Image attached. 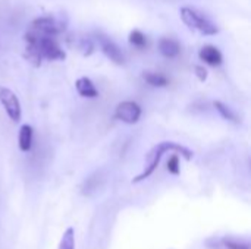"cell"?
<instances>
[{
  "instance_id": "6da1fadb",
  "label": "cell",
  "mask_w": 251,
  "mask_h": 249,
  "mask_svg": "<svg viewBox=\"0 0 251 249\" xmlns=\"http://www.w3.org/2000/svg\"><path fill=\"white\" fill-rule=\"evenodd\" d=\"M169 151L181 154L187 161H190L194 157V153L191 150H188L187 147H184L181 144H176V142H172V141H162V142H159L157 145H154L150 150V153L147 154V166H146V169L143 170V173H140L138 176H135L132 179V183H140V182L146 181L147 178H150L154 173L156 167L159 166L163 154H166Z\"/></svg>"
},
{
  "instance_id": "7a4b0ae2",
  "label": "cell",
  "mask_w": 251,
  "mask_h": 249,
  "mask_svg": "<svg viewBox=\"0 0 251 249\" xmlns=\"http://www.w3.org/2000/svg\"><path fill=\"white\" fill-rule=\"evenodd\" d=\"M26 40V47L32 48L41 59H49V60H63L65 59V51L59 47L56 40L53 37H46V35H38L34 32H28L25 35Z\"/></svg>"
},
{
  "instance_id": "3957f363",
  "label": "cell",
  "mask_w": 251,
  "mask_h": 249,
  "mask_svg": "<svg viewBox=\"0 0 251 249\" xmlns=\"http://www.w3.org/2000/svg\"><path fill=\"white\" fill-rule=\"evenodd\" d=\"M181 18L188 28L197 29L199 32H201L204 35H215L219 32L218 26L210 19H207L206 16L199 13L193 7H188V6L182 7L181 9Z\"/></svg>"
},
{
  "instance_id": "277c9868",
  "label": "cell",
  "mask_w": 251,
  "mask_h": 249,
  "mask_svg": "<svg viewBox=\"0 0 251 249\" xmlns=\"http://www.w3.org/2000/svg\"><path fill=\"white\" fill-rule=\"evenodd\" d=\"M0 104L3 106L6 114L9 116L12 122L16 123L22 119V107H21L19 98L12 90L6 87H0Z\"/></svg>"
},
{
  "instance_id": "5b68a950",
  "label": "cell",
  "mask_w": 251,
  "mask_h": 249,
  "mask_svg": "<svg viewBox=\"0 0 251 249\" xmlns=\"http://www.w3.org/2000/svg\"><path fill=\"white\" fill-rule=\"evenodd\" d=\"M63 29H65V25H62V22L56 21L51 16H44V18L34 19V22L31 23L29 32H34L38 35H46V37H53V35L62 32Z\"/></svg>"
},
{
  "instance_id": "8992f818",
  "label": "cell",
  "mask_w": 251,
  "mask_h": 249,
  "mask_svg": "<svg viewBox=\"0 0 251 249\" xmlns=\"http://www.w3.org/2000/svg\"><path fill=\"white\" fill-rule=\"evenodd\" d=\"M141 107L135 101H122L116 106L115 110V117L126 125H134L140 120L141 117Z\"/></svg>"
},
{
  "instance_id": "52a82bcc",
  "label": "cell",
  "mask_w": 251,
  "mask_h": 249,
  "mask_svg": "<svg viewBox=\"0 0 251 249\" xmlns=\"http://www.w3.org/2000/svg\"><path fill=\"white\" fill-rule=\"evenodd\" d=\"M97 40H99L100 47H101V50H103V53L106 54L107 59H110L116 65H124L125 59H124L122 50L118 47L116 43H113L109 37H106L103 34H97Z\"/></svg>"
},
{
  "instance_id": "ba28073f",
  "label": "cell",
  "mask_w": 251,
  "mask_h": 249,
  "mask_svg": "<svg viewBox=\"0 0 251 249\" xmlns=\"http://www.w3.org/2000/svg\"><path fill=\"white\" fill-rule=\"evenodd\" d=\"M75 88H76L78 94L84 98H97L99 97V90L96 88L93 81L87 76L78 78L75 82Z\"/></svg>"
},
{
  "instance_id": "9c48e42d",
  "label": "cell",
  "mask_w": 251,
  "mask_h": 249,
  "mask_svg": "<svg viewBox=\"0 0 251 249\" xmlns=\"http://www.w3.org/2000/svg\"><path fill=\"white\" fill-rule=\"evenodd\" d=\"M200 59L210 66H219L222 63V53L213 45H206L200 50Z\"/></svg>"
},
{
  "instance_id": "30bf717a",
  "label": "cell",
  "mask_w": 251,
  "mask_h": 249,
  "mask_svg": "<svg viewBox=\"0 0 251 249\" xmlns=\"http://www.w3.org/2000/svg\"><path fill=\"white\" fill-rule=\"evenodd\" d=\"M32 128L29 125H22L19 129V136H18V145L22 153H29L32 148Z\"/></svg>"
},
{
  "instance_id": "8fae6325",
  "label": "cell",
  "mask_w": 251,
  "mask_h": 249,
  "mask_svg": "<svg viewBox=\"0 0 251 249\" xmlns=\"http://www.w3.org/2000/svg\"><path fill=\"white\" fill-rule=\"evenodd\" d=\"M159 51L165 56V57H169V59H174L179 54L181 51V47L178 44V41L172 40V38H162L159 41Z\"/></svg>"
},
{
  "instance_id": "7c38bea8",
  "label": "cell",
  "mask_w": 251,
  "mask_h": 249,
  "mask_svg": "<svg viewBox=\"0 0 251 249\" xmlns=\"http://www.w3.org/2000/svg\"><path fill=\"white\" fill-rule=\"evenodd\" d=\"M143 78L149 85L156 87V88H163V87H168V84H169V79L165 75L156 73V72H146L143 75Z\"/></svg>"
},
{
  "instance_id": "4fadbf2b",
  "label": "cell",
  "mask_w": 251,
  "mask_h": 249,
  "mask_svg": "<svg viewBox=\"0 0 251 249\" xmlns=\"http://www.w3.org/2000/svg\"><path fill=\"white\" fill-rule=\"evenodd\" d=\"M213 107L219 112V114L225 119V120H229L232 123H240V117L231 110V107H228L226 104H224L222 101H213Z\"/></svg>"
},
{
  "instance_id": "5bb4252c",
  "label": "cell",
  "mask_w": 251,
  "mask_h": 249,
  "mask_svg": "<svg viewBox=\"0 0 251 249\" xmlns=\"http://www.w3.org/2000/svg\"><path fill=\"white\" fill-rule=\"evenodd\" d=\"M59 249H75V230L72 227H68L63 232Z\"/></svg>"
},
{
  "instance_id": "9a60e30c",
  "label": "cell",
  "mask_w": 251,
  "mask_h": 249,
  "mask_svg": "<svg viewBox=\"0 0 251 249\" xmlns=\"http://www.w3.org/2000/svg\"><path fill=\"white\" fill-rule=\"evenodd\" d=\"M129 43L132 44V45H135V47H140V48H143V47H146V44H147V40H146V37H144V34L141 32V31H132L131 34H129Z\"/></svg>"
},
{
  "instance_id": "2e32d148",
  "label": "cell",
  "mask_w": 251,
  "mask_h": 249,
  "mask_svg": "<svg viewBox=\"0 0 251 249\" xmlns=\"http://www.w3.org/2000/svg\"><path fill=\"white\" fill-rule=\"evenodd\" d=\"M168 172L171 175H175L178 176L179 172H181V167H179V157L176 154H172L168 160Z\"/></svg>"
},
{
  "instance_id": "e0dca14e",
  "label": "cell",
  "mask_w": 251,
  "mask_h": 249,
  "mask_svg": "<svg viewBox=\"0 0 251 249\" xmlns=\"http://www.w3.org/2000/svg\"><path fill=\"white\" fill-rule=\"evenodd\" d=\"M222 244H224L228 249H250V245H249V244L238 242V241H232V239H228V238H225V239L222 241Z\"/></svg>"
},
{
  "instance_id": "ac0fdd59",
  "label": "cell",
  "mask_w": 251,
  "mask_h": 249,
  "mask_svg": "<svg viewBox=\"0 0 251 249\" xmlns=\"http://www.w3.org/2000/svg\"><path fill=\"white\" fill-rule=\"evenodd\" d=\"M79 48L82 50L84 56H90L93 53V50H94V45H93V43L90 40H82L81 44H79Z\"/></svg>"
},
{
  "instance_id": "d6986e66",
  "label": "cell",
  "mask_w": 251,
  "mask_h": 249,
  "mask_svg": "<svg viewBox=\"0 0 251 249\" xmlns=\"http://www.w3.org/2000/svg\"><path fill=\"white\" fill-rule=\"evenodd\" d=\"M196 75L201 82H204L207 79V70L203 66H196Z\"/></svg>"
}]
</instances>
